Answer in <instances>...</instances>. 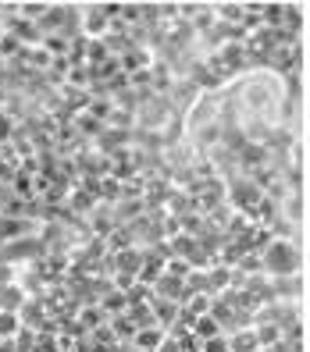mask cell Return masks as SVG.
Returning a JSON list of instances; mask_svg holds the SVG:
<instances>
[{"instance_id": "4", "label": "cell", "mask_w": 310, "mask_h": 352, "mask_svg": "<svg viewBox=\"0 0 310 352\" xmlns=\"http://www.w3.org/2000/svg\"><path fill=\"white\" fill-rule=\"evenodd\" d=\"M14 335H18V317L8 309V314H0V342H11Z\"/></svg>"}, {"instance_id": "3", "label": "cell", "mask_w": 310, "mask_h": 352, "mask_svg": "<svg viewBox=\"0 0 310 352\" xmlns=\"http://www.w3.org/2000/svg\"><path fill=\"white\" fill-rule=\"evenodd\" d=\"M161 342H164V335H161V331H154V327H150V331L143 327L139 335H136V345H139L143 352H157V345H161Z\"/></svg>"}, {"instance_id": "5", "label": "cell", "mask_w": 310, "mask_h": 352, "mask_svg": "<svg viewBox=\"0 0 310 352\" xmlns=\"http://www.w3.org/2000/svg\"><path fill=\"white\" fill-rule=\"evenodd\" d=\"M203 352H229V342H225V338H207Z\"/></svg>"}, {"instance_id": "2", "label": "cell", "mask_w": 310, "mask_h": 352, "mask_svg": "<svg viewBox=\"0 0 310 352\" xmlns=\"http://www.w3.org/2000/svg\"><path fill=\"white\" fill-rule=\"evenodd\" d=\"M193 327H196V338H200V342L218 338V335H221V327H218V320H214V317H196V320H193Z\"/></svg>"}, {"instance_id": "1", "label": "cell", "mask_w": 310, "mask_h": 352, "mask_svg": "<svg viewBox=\"0 0 310 352\" xmlns=\"http://www.w3.org/2000/svg\"><path fill=\"white\" fill-rule=\"evenodd\" d=\"M264 263H267V271H275V274H289L296 263V253L289 250V242H271V250L264 253Z\"/></svg>"}]
</instances>
